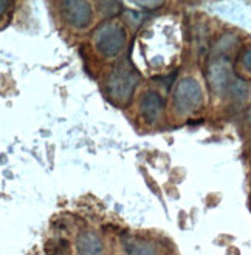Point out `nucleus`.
Returning a JSON list of instances; mask_svg holds the SVG:
<instances>
[{"label": "nucleus", "instance_id": "f257e3e1", "mask_svg": "<svg viewBox=\"0 0 251 255\" xmlns=\"http://www.w3.org/2000/svg\"><path fill=\"white\" fill-rule=\"evenodd\" d=\"M127 43L126 29L118 22H107L96 28L93 33V45L104 57H115L120 54Z\"/></svg>", "mask_w": 251, "mask_h": 255}, {"label": "nucleus", "instance_id": "f03ea898", "mask_svg": "<svg viewBox=\"0 0 251 255\" xmlns=\"http://www.w3.org/2000/svg\"><path fill=\"white\" fill-rule=\"evenodd\" d=\"M203 104V92L200 84L194 78H185L175 87L174 109L182 116L197 112Z\"/></svg>", "mask_w": 251, "mask_h": 255}, {"label": "nucleus", "instance_id": "7ed1b4c3", "mask_svg": "<svg viewBox=\"0 0 251 255\" xmlns=\"http://www.w3.org/2000/svg\"><path fill=\"white\" fill-rule=\"evenodd\" d=\"M138 74L129 68L116 67L107 81V93L116 104H126L138 84Z\"/></svg>", "mask_w": 251, "mask_h": 255}, {"label": "nucleus", "instance_id": "20e7f679", "mask_svg": "<svg viewBox=\"0 0 251 255\" xmlns=\"http://www.w3.org/2000/svg\"><path fill=\"white\" fill-rule=\"evenodd\" d=\"M61 6L62 16L70 26L84 29L92 23L93 11L88 2H62Z\"/></svg>", "mask_w": 251, "mask_h": 255}, {"label": "nucleus", "instance_id": "39448f33", "mask_svg": "<svg viewBox=\"0 0 251 255\" xmlns=\"http://www.w3.org/2000/svg\"><path fill=\"white\" fill-rule=\"evenodd\" d=\"M165 110V99L155 90H146L140 98V112L146 123H157Z\"/></svg>", "mask_w": 251, "mask_h": 255}, {"label": "nucleus", "instance_id": "423d86ee", "mask_svg": "<svg viewBox=\"0 0 251 255\" xmlns=\"http://www.w3.org/2000/svg\"><path fill=\"white\" fill-rule=\"evenodd\" d=\"M79 255H104V242L95 231H82L76 238Z\"/></svg>", "mask_w": 251, "mask_h": 255}, {"label": "nucleus", "instance_id": "0eeeda50", "mask_svg": "<svg viewBox=\"0 0 251 255\" xmlns=\"http://www.w3.org/2000/svg\"><path fill=\"white\" fill-rule=\"evenodd\" d=\"M129 255H161L160 246L151 240H135L129 248Z\"/></svg>", "mask_w": 251, "mask_h": 255}, {"label": "nucleus", "instance_id": "6e6552de", "mask_svg": "<svg viewBox=\"0 0 251 255\" xmlns=\"http://www.w3.org/2000/svg\"><path fill=\"white\" fill-rule=\"evenodd\" d=\"M45 251L48 255H67L70 252V242L65 238H53L47 243Z\"/></svg>", "mask_w": 251, "mask_h": 255}, {"label": "nucleus", "instance_id": "1a4fd4ad", "mask_svg": "<svg viewBox=\"0 0 251 255\" xmlns=\"http://www.w3.org/2000/svg\"><path fill=\"white\" fill-rule=\"evenodd\" d=\"M12 2H8V0H0V22H2L5 17H6V14L11 11L12 8Z\"/></svg>", "mask_w": 251, "mask_h": 255}, {"label": "nucleus", "instance_id": "9d476101", "mask_svg": "<svg viewBox=\"0 0 251 255\" xmlns=\"http://www.w3.org/2000/svg\"><path fill=\"white\" fill-rule=\"evenodd\" d=\"M134 5H138V6H143V8H160V6H163L165 3L163 2H135Z\"/></svg>", "mask_w": 251, "mask_h": 255}]
</instances>
